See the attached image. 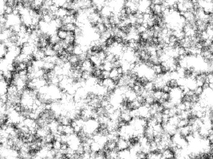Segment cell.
Listing matches in <instances>:
<instances>
[{"mask_svg":"<svg viewBox=\"0 0 213 159\" xmlns=\"http://www.w3.org/2000/svg\"><path fill=\"white\" fill-rule=\"evenodd\" d=\"M132 145L129 141H126L119 138L117 142V148L119 151L129 149Z\"/></svg>","mask_w":213,"mask_h":159,"instance_id":"6da1fadb","label":"cell"},{"mask_svg":"<svg viewBox=\"0 0 213 159\" xmlns=\"http://www.w3.org/2000/svg\"><path fill=\"white\" fill-rule=\"evenodd\" d=\"M182 137L185 138L189 134L191 133V126L189 125L181 128H178V132Z\"/></svg>","mask_w":213,"mask_h":159,"instance_id":"7a4b0ae2","label":"cell"},{"mask_svg":"<svg viewBox=\"0 0 213 159\" xmlns=\"http://www.w3.org/2000/svg\"><path fill=\"white\" fill-rule=\"evenodd\" d=\"M162 155L163 158L164 159H171L175 158L174 152L169 148H167L164 150Z\"/></svg>","mask_w":213,"mask_h":159,"instance_id":"3957f363","label":"cell"},{"mask_svg":"<svg viewBox=\"0 0 213 159\" xmlns=\"http://www.w3.org/2000/svg\"><path fill=\"white\" fill-rule=\"evenodd\" d=\"M68 61L72 65L78 64L80 61L78 56L75 54H70L68 57Z\"/></svg>","mask_w":213,"mask_h":159,"instance_id":"277c9868","label":"cell"},{"mask_svg":"<svg viewBox=\"0 0 213 159\" xmlns=\"http://www.w3.org/2000/svg\"><path fill=\"white\" fill-rule=\"evenodd\" d=\"M68 14V10L62 7L59 8L58 10L55 13V15L56 17H59L61 18H63L67 15Z\"/></svg>","mask_w":213,"mask_h":159,"instance_id":"5b68a950","label":"cell"},{"mask_svg":"<svg viewBox=\"0 0 213 159\" xmlns=\"http://www.w3.org/2000/svg\"><path fill=\"white\" fill-rule=\"evenodd\" d=\"M61 39L58 37L56 33L52 34L50 37L49 39V43L50 44L53 45L60 42Z\"/></svg>","mask_w":213,"mask_h":159,"instance_id":"8992f818","label":"cell"},{"mask_svg":"<svg viewBox=\"0 0 213 159\" xmlns=\"http://www.w3.org/2000/svg\"><path fill=\"white\" fill-rule=\"evenodd\" d=\"M57 34L61 40H65L67 36V31L62 29H59L57 30Z\"/></svg>","mask_w":213,"mask_h":159,"instance_id":"52a82bcc","label":"cell"},{"mask_svg":"<svg viewBox=\"0 0 213 159\" xmlns=\"http://www.w3.org/2000/svg\"><path fill=\"white\" fill-rule=\"evenodd\" d=\"M74 48L73 54H75L77 56H79L83 53L81 46L80 44H74Z\"/></svg>","mask_w":213,"mask_h":159,"instance_id":"ba28073f","label":"cell"},{"mask_svg":"<svg viewBox=\"0 0 213 159\" xmlns=\"http://www.w3.org/2000/svg\"><path fill=\"white\" fill-rule=\"evenodd\" d=\"M189 119H180L177 124L178 128H181L189 125Z\"/></svg>","mask_w":213,"mask_h":159,"instance_id":"9c48e42d","label":"cell"},{"mask_svg":"<svg viewBox=\"0 0 213 159\" xmlns=\"http://www.w3.org/2000/svg\"><path fill=\"white\" fill-rule=\"evenodd\" d=\"M163 93V92L162 91V90H157L154 91L153 96L154 98V99L156 102L158 100H159V99H160L161 98H162Z\"/></svg>","mask_w":213,"mask_h":159,"instance_id":"30bf717a","label":"cell"},{"mask_svg":"<svg viewBox=\"0 0 213 159\" xmlns=\"http://www.w3.org/2000/svg\"><path fill=\"white\" fill-rule=\"evenodd\" d=\"M167 85H169L172 89L177 88L179 87L177 80L174 79H171L167 83Z\"/></svg>","mask_w":213,"mask_h":159,"instance_id":"8fae6325","label":"cell"},{"mask_svg":"<svg viewBox=\"0 0 213 159\" xmlns=\"http://www.w3.org/2000/svg\"><path fill=\"white\" fill-rule=\"evenodd\" d=\"M144 87L145 89L147 91L154 90V83L152 82L149 81Z\"/></svg>","mask_w":213,"mask_h":159,"instance_id":"7c38bea8","label":"cell"},{"mask_svg":"<svg viewBox=\"0 0 213 159\" xmlns=\"http://www.w3.org/2000/svg\"><path fill=\"white\" fill-rule=\"evenodd\" d=\"M152 69L156 74H160L162 73V66L160 64L154 65L152 68Z\"/></svg>","mask_w":213,"mask_h":159,"instance_id":"4fadbf2b","label":"cell"},{"mask_svg":"<svg viewBox=\"0 0 213 159\" xmlns=\"http://www.w3.org/2000/svg\"><path fill=\"white\" fill-rule=\"evenodd\" d=\"M194 92L195 95L200 96L204 92V89L202 87H196L194 90Z\"/></svg>","mask_w":213,"mask_h":159,"instance_id":"5bb4252c","label":"cell"},{"mask_svg":"<svg viewBox=\"0 0 213 159\" xmlns=\"http://www.w3.org/2000/svg\"><path fill=\"white\" fill-rule=\"evenodd\" d=\"M118 75V73L117 71V70L116 68H113V69L111 70V71L110 72V75H109V78H111L112 79H113L114 78L117 77Z\"/></svg>","mask_w":213,"mask_h":159,"instance_id":"9a60e30c","label":"cell"},{"mask_svg":"<svg viewBox=\"0 0 213 159\" xmlns=\"http://www.w3.org/2000/svg\"><path fill=\"white\" fill-rule=\"evenodd\" d=\"M145 102L150 104V105H152L154 103L155 101L154 99V98L153 96H148L145 98Z\"/></svg>","mask_w":213,"mask_h":159,"instance_id":"2e32d148","label":"cell"},{"mask_svg":"<svg viewBox=\"0 0 213 159\" xmlns=\"http://www.w3.org/2000/svg\"><path fill=\"white\" fill-rule=\"evenodd\" d=\"M13 7L8 6L6 5V6L5 8V14L7 15H10L13 13Z\"/></svg>","mask_w":213,"mask_h":159,"instance_id":"e0dca14e","label":"cell"},{"mask_svg":"<svg viewBox=\"0 0 213 159\" xmlns=\"http://www.w3.org/2000/svg\"><path fill=\"white\" fill-rule=\"evenodd\" d=\"M114 42V38L112 37H110L108 39L106 42L107 46H108V47H112L113 44V43Z\"/></svg>","mask_w":213,"mask_h":159,"instance_id":"ac0fdd59","label":"cell"},{"mask_svg":"<svg viewBox=\"0 0 213 159\" xmlns=\"http://www.w3.org/2000/svg\"><path fill=\"white\" fill-rule=\"evenodd\" d=\"M162 99H163L165 101H169L170 99V95L169 93H167V92H164L162 94Z\"/></svg>","mask_w":213,"mask_h":159,"instance_id":"d6986e66","label":"cell"},{"mask_svg":"<svg viewBox=\"0 0 213 159\" xmlns=\"http://www.w3.org/2000/svg\"><path fill=\"white\" fill-rule=\"evenodd\" d=\"M170 117L169 115L162 114V123L167 124L169 123Z\"/></svg>","mask_w":213,"mask_h":159,"instance_id":"ffe728a7","label":"cell"},{"mask_svg":"<svg viewBox=\"0 0 213 159\" xmlns=\"http://www.w3.org/2000/svg\"><path fill=\"white\" fill-rule=\"evenodd\" d=\"M172 88L169 86V85H164L162 89V91L164 92L170 93Z\"/></svg>","mask_w":213,"mask_h":159,"instance_id":"44dd1931","label":"cell"},{"mask_svg":"<svg viewBox=\"0 0 213 159\" xmlns=\"http://www.w3.org/2000/svg\"><path fill=\"white\" fill-rule=\"evenodd\" d=\"M140 36L141 39H143L144 40L147 41V40L150 37L149 35L148 32H147V30L145 32L142 33L140 34Z\"/></svg>","mask_w":213,"mask_h":159,"instance_id":"7402d4cb","label":"cell"},{"mask_svg":"<svg viewBox=\"0 0 213 159\" xmlns=\"http://www.w3.org/2000/svg\"><path fill=\"white\" fill-rule=\"evenodd\" d=\"M102 75L104 79H106V78H109L110 72L106 71V70H104L103 71H102Z\"/></svg>","mask_w":213,"mask_h":159,"instance_id":"603a6c76","label":"cell"},{"mask_svg":"<svg viewBox=\"0 0 213 159\" xmlns=\"http://www.w3.org/2000/svg\"><path fill=\"white\" fill-rule=\"evenodd\" d=\"M169 41L170 42H177L178 41V39L175 36L172 35L169 37Z\"/></svg>","mask_w":213,"mask_h":159,"instance_id":"cb8c5ba5","label":"cell"},{"mask_svg":"<svg viewBox=\"0 0 213 159\" xmlns=\"http://www.w3.org/2000/svg\"><path fill=\"white\" fill-rule=\"evenodd\" d=\"M117 71H118V74L123 75L124 73V69L122 67L120 66L118 68H117Z\"/></svg>","mask_w":213,"mask_h":159,"instance_id":"d4e9b609","label":"cell"},{"mask_svg":"<svg viewBox=\"0 0 213 159\" xmlns=\"http://www.w3.org/2000/svg\"><path fill=\"white\" fill-rule=\"evenodd\" d=\"M162 114L169 115V109H164L162 112Z\"/></svg>","mask_w":213,"mask_h":159,"instance_id":"484cf974","label":"cell"},{"mask_svg":"<svg viewBox=\"0 0 213 159\" xmlns=\"http://www.w3.org/2000/svg\"><path fill=\"white\" fill-rule=\"evenodd\" d=\"M184 159H191L190 157H189V156L188 155H186L185 156V157H184Z\"/></svg>","mask_w":213,"mask_h":159,"instance_id":"4316f807","label":"cell"}]
</instances>
